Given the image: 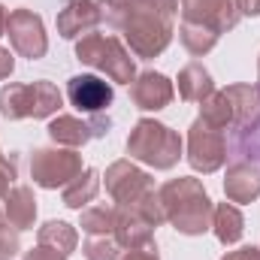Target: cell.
I'll list each match as a JSON object with an SVG mask.
<instances>
[{
  "instance_id": "2e32d148",
  "label": "cell",
  "mask_w": 260,
  "mask_h": 260,
  "mask_svg": "<svg viewBox=\"0 0 260 260\" xmlns=\"http://www.w3.org/2000/svg\"><path fill=\"white\" fill-rule=\"evenodd\" d=\"M154 224H148L139 212H133L130 206H115V242L130 251V248H142V245H151L154 242Z\"/></svg>"
},
{
  "instance_id": "5b68a950",
  "label": "cell",
  "mask_w": 260,
  "mask_h": 260,
  "mask_svg": "<svg viewBox=\"0 0 260 260\" xmlns=\"http://www.w3.org/2000/svg\"><path fill=\"white\" fill-rule=\"evenodd\" d=\"M127 154L130 160H139L151 170H173L185 154V142L179 130L154 118H139L127 136Z\"/></svg>"
},
{
  "instance_id": "603a6c76",
  "label": "cell",
  "mask_w": 260,
  "mask_h": 260,
  "mask_svg": "<svg viewBox=\"0 0 260 260\" xmlns=\"http://www.w3.org/2000/svg\"><path fill=\"white\" fill-rule=\"evenodd\" d=\"M179 40H182V46L194 55V58H203V55H209L215 46H218V40H221V34L215 30V27H209V24H200V21H179Z\"/></svg>"
},
{
  "instance_id": "83f0119b",
  "label": "cell",
  "mask_w": 260,
  "mask_h": 260,
  "mask_svg": "<svg viewBox=\"0 0 260 260\" xmlns=\"http://www.w3.org/2000/svg\"><path fill=\"white\" fill-rule=\"evenodd\" d=\"M18 251H21L18 230L9 221H0V260H12Z\"/></svg>"
},
{
  "instance_id": "1f68e13d",
  "label": "cell",
  "mask_w": 260,
  "mask_h": 260,
  "mask_svg": "<svg viewBox=\"0 0 260 260\" xmlns=\"http://www.w3.org/2000/svg\"><path fill=\"white\" fill-rule=\"evenodd\" d=\"M221 260H260V248H254V245H242V248H236V251H227Z\"/></svg>"
},
{
  "instance_id": "4fadbf2b",
  "label": "cell",
  "mask_w": 260,
  "mask_h": 260,
  "mask_svg": "<svg viewBox=\"0 0 260 260\" xmlns=\"http://www.w3.org/2000/svg\"><path fill=\"white\" fill-rule=\"evenodd\" d=\"M227 103H230V112H233V136H242V133H254L260 127V91L257 85H245V82H236V85H227L221 88Z\"/></svg>"
},
{
  "instance_id": "ac0fdd59",
  "label": "cell",
  "mask_w": 260,
  "mask_h": 260,
  "mask_svg": "<svg viewBox=\"0 0 260 260\" xmlns=\"http://www.w3.org/2000/svg\"><path fill=\"white\" fill-rule=\"evenodd\" d=\"M46 130H49L52 142H55V145H64V148H82L85 142L94 139V121H91V118L82 121V118L64 115V112H58V115L49 121Z\"/></svg>"
},
{
  "instance_id": "44dd1931",
  "label": "cell",
  "mask_w": 260,
  "mask_h": 260,
  "mask_svg": "<svg viewBox=\"0 0 260 260\" xmlns=\"http://www.w3.org/2000/svg\"><path fill=\"white\" fill-rule=\"evenodd\" d=\"M100 173L94 170V167H85L70 185L64 188V194H61V200H64L67 209H76V212H82L94 197H97V191H100Z\"/></svg>"
},
{
  "instance_id": "d590c367",
  "label": "cell",
  "mask_w": 260,
  "mask_h": 260,
  "mask_svg": "<svg viewBox=\"0 0 260 260\" xmlns=\"http://www.w3.org/2000/svg\"><path fill=\"white\" fill-rule=\"evenodd\" d=\"M257 91H260V58H257Z\"/></svg>"
},
{
  "instance_id": "ba28073f",
  "label": "cell",
  "mask_w": 260,
  "mask_h": 260,
  "mask_svg": "<svg viewBox=\"0 0 260 260\" xmlns=\"http://www.w3.org/2000/svg\"><path fill=\"white\" fill-rule=\"evenodd\" d=\"M6 37H9L12 52L21 55V58H27V61H40L49 52V34H46L43 15H37L27 6L9 12V18H6Z\"/></svg>"
},
{
  "instance_id": "6da1fadb",
  "label": "cell",
  "mask_w": 260,
  "mask_h": 260,
  "mask_svg": "<svg viewBox=\"0 0 260 260\" xmlns=\"http://www.w3.org/2000/svg\"><path fill=\"white\" fill-rule=\"evenodd\" d=\"M100 24L124 37V46L133 58L151 61L167 52L176 34L179 0H145V3H121V0H97Z\"/></svg>"
},
{
  "instance_id": "9c48e42d",
  "label": "cell",
  "mask_w": 260,
  "mask_h": 260,
  "mask_svg": "<svg viewBox=\"0 0 260 260\" xmlns=\"http://www.w3.org/2000/svg\"><path fill=\"white\" fill-rule=\"evenodd\" d=\"M103 182H106V194L112 197L115 206H130L139 197H145L148 191H157L154 179L145 170H139L133 160H115V164H109Z\"/></svg>"
},
{
  "instance_id": "ffe728a7",
  "label": "cell",
  "mask_w": 260,
  "mask_h": 260,
  "mask_svg": "<svg viewBox=\"0 0 260 260\" xmlns=\"http://www.w3.org/2000/svg\"><path fill=\"white\" fill-rule=\"evenodd\" d=\"M212 233L221 245H236L245 233V218L236 203H218L212 215Z\"/></svg>"
},
{
  "instance_id": "d6a6232c",
  "label": "cell",
  "mask_w": 260,
  "mask_h": 260,
  "mask_svg": "<svg viewBox=\"0 0 260 260\" xmlns=\"http://www.w3.org/2000/svg\"><path fill=\"white\" fill-rule=\"evenodd\" d=\"M12 70H15V58H12V52L0 46V82H3V79H9V76H12Z\"/></svg>"
},
{
  "instance_id": "f546056e",
  "label": "cell",
  "mask_w": 260,
  "mask_h": 260,
  "mask_svg": "<svg viewBox=\"0 0 260 260\" xmlns=\"http://www.w3.org/2000/svg\"><path fill=\"white\" fill-rule=\"evenodd\" d=\"M118 260H160V254H157V245L151 242V245H142V248H130Z\"/></svg>"
},
{
  "instance_id": "7402d4cb",
  "label": "cell",
  "mask_w": 260,
  "mask_h": 260,
  "mask_svg": "<svg viewBox=\"0 0 260 260\" xmlns=\"http://www.w3.org/2000/svg\"><path fill=\"white\" fill-rule=\"evenodd\" d=\"M37 245H46V248L61 251L64 257H70L79 245V230L67 221H46L37 230Z\"/></svg>"
},
{
  "instance_id": "30bf717a",
  "label": "cell",
  "mask_w": 260,
  "mask_h": 260,
  "mask_svg": "<svg viewBox=\"0 0 260 260\" xmlns=\"http://www.w3.org/2000/svg\"><path fill=\"white\" fill-rule=\"evenodd\" d=\"M67 100L79 112L100 115V112H106L112 106L115 88H112V82H106L100 76H73L67 82Z\"/></svg>"
},
{
  "instance_id": "484cf974",
  "label": "cell",
  "mask_w": 260,
  "mask_h": 260,
  "mask_svg": "<svg viewBox=\"0 0 260 260\" xmlns=\"http://www.w3.org/2000/svg\"><path fill=\"white\" fill-rule=\"evenodd\" d=\"M227 160H251L254 167H260V127L254 133L233 136L227 142Z\"/></svg>"
},
{
  "instance_id": "e575fe53",
  "label": "cell",
  "mask_w": 260,
  "mask_h": 260,
  "mask_svg": "<svg viewBox=\"0 0 260 260\" xmlns=\"http://www.w3.org/2000/svg\"><path fill=\"white\" fill-rule=\"evenodd\" d=\"M6 18H9V12H6V6L0 3V37H6Z\"/></svg>"
},
{
  "instance_id": "4316f807",
  "label": "cell",
  "mask_w": 260,
  "mask_h": 260,
  "mask_svg": "<svg viewBox=\"0 0 260 260\" xmlns=\"http://www.w3.org/2000/svg\"><path fill=\"white\" fill-rule=\"evenodd\" d=\"M85 260H118L121 257V245L115 242V236H88L82 245Z\"/></svg>"
},
{
  "instance_id": "7a4b0ae2",
  "label": "cell",
  "mask_w": 260,
  "mask_h": 260,
  "mask_svg": "<svg viewBox=\"0 0 260 260\" xmlns=\"http://www.w3.org/2000/svg\"><path fill=\"white\" fill-rule=\"evenodd\" d=\"M157 197H160L167 224H173L182 236H203L212 230L215 203L200 179L194 176L170 179L157 188Z\"/></svg>"
},
{
  "instance_id": "d6986e66",
  "label": "cell",
  "mask_w": 260,
  "mask_h": 260,
  "mask_svg": "<svg viewBox=\"0 0 260 260\" xmlns=\"http://www.w3.org/2000/svg\"><path fill=\"white\" fill-rule=\"evenodd\" d=\"M179 97L185 103H203L209 94H215V79L200 61H191L179 70Z\"/></svg>"
},
{
  "instance_id": "d4e9b609",
  "label": "cell",
  "mask_w": 260,
  "mask_h": 260,
  "mask_svg": "<svg viewBox=\"0 0 260 260\" xmlns=\"http://www.w3.org/2000/svg\"><path fill=\"white\" fill-rule=\"evenodd\" d=\"M200 118H206L209 124H215V127H221V130H230L233 112H230V103H227L224 91H215V94H209L200 103Z\"/></svg>"
},
{
  "instance_id": "f1b7e54d",
  "label": "cell",
  "mask_w": 260,
  "mask_h": 260,
  "mask_svg": "<svg viewBox=\"0 0 260 260\" xmlns=\"http://www.w3.org/2000/svg\"><path fill=\"white\" fill-rule=\"evenodd\" d=\"M15 176H18V160L9 154H3L0 151V197L9 194V188H12V182H15Z\"/></svg>"
},
{
  "instance_id": "74e56055",
  "label": "cell",
  "mask_w": 260,
  "mask_h": 260,
  "mask_svg": "<svg viewBox=\"0 0 260 260\" xmlns=\"http://www.w3.org/2000/svg\"><path fill=\"white\" fill-rule=\"evenodd\" d=\"M0 215H3V209H0Z\"/></svg>"
},
{
  "instance_id": "7c38bea8",
  "label": "cell",
  "mask_w": 260,
  "mask_h": 260,
  "mask_svg": "<svg viewBox=\"0 0 260 260\" xmlns=\"http://www.w3.org/2000/svg\"><path fill=\"white\" fill-rule=\"evenodd\" d=\"M179 9H182L185 21L209 24L218 34L233 30L242 18L239 9H236V0H179Z\"/></svg>"
},
{
  "instance_id": "3957f363",
  "label": "cell",
  "mask_w": 260,
  "mask_h": 260,
  "mask_svg": "<svg viewBox=\"0 0 260 260\" xmlns=\"http://www.w3.org/2000/svg\"><path fill=\"white\" fill-rule=\"evenodd\" d=\"M76 61L103 73L112 85H130L139 76L133 52L118 37L100 34V30H91L82 40H76Z\"/></svg>"
},
{
  "instance_id": "8fae6325",
  "label": "cell",
  "mask_w": 260,
  "mask_h": 260,
  "mask_svg": "<svg viewBox=\"0 0 260 260\" xmlns=\"http://www.w3.org/2000/svg\"><path fill=\"white\" fill-rule=\"evenodd\" d=\"M173 97H176V85L164 73L145 70L130 82V100L142 112H160V109H167L173 103Z\"/></svg>"
},
{
  "instance_id": "277c9868",
  "label": "cell",
  "mask_w": 260,
  "mask_h": 260,
  "mask_svg": "<svg viewBox=\"0 0 260 260\" xmlns=\"http://www.w3.org/2000/svg\"><path fill=\"white\" fill-rule=\"evenodd\" d=\"M64 106V94L49 79L34 82H9L0 88V115L6 121L21 118H55Z\"/></svg>"
},
{
  "instance_id": "cb8c5ba5",
  "label": "cell",
  "mask_w": 260,
  "mask_h": 260,
  "mask_svg": "<svg viewBox=\"0 0 260 260\" xmlns=\"http://www.w3.org/2000/svg\"><path fill=\"white\" fill-rule=\"evenodd\" d=\"M79 227L88 236H112V230H115V206H106V203L85 206L79 212Z\"/></svg>"
},
{
  "instance_id": "8d00e7d4",
  "label": "cell",
  "mask_w": 260,
  "mask_h": 260,
  "mask_svg": "<svg viewBox=\"0 0 260 260\" xmlns=\"http://www.w3.org/2000/svg\"><path fill=\"white\" fill-rule=\"evenodd\" d=\"M121 3H145V0H121Z\"/></svg>"
},
{
  "instance_id": "8992f818",
  "label": "cell",
  "mask_w": 260,
  "mask_h": 260,
  "mask_svg": "<svg viewBox=\"0 0 260 260\" xmlns=\"http://www.w3.org/2000/svg\"><path fill=\"white\" fill-rule=\"evenodd\" d=\"M82 170H85L82 154L76 148L49 145V148H34V154H30V179H34V185H40L46 191L67 188Z\"/></svg>"
},
{
  "instance_id": "52a82bcc",
  "label": "cell",
  "mask_w": 260,
  "mask_h": 260,
  "mask_svg": "<svg viewBox=\"0 0 260 260\" xmlns=\"http://www.w3.org/2000/svg\"><path fill=\"white\" fill-rule=\"evenodd\" d=\"M188 164L194 173L212 176L227 164V130L209 124L206 118H194L188 127Z\"/></svg>"
},
{
  "instance_id": "836d02e7",
  "label": "cell",
  "mask_w": 260,
  "mask_h": 260,
  "mask_svg": "<svg viewBox=\"0 0 260 260\" xmlns=\"http://www.w3.org/2000/svg\"><path fill=\"white\" fill-rule=\"evenodd\" d=\"M236 9H239V15L254 18V15H260V0H236Z\"/></svg>"
},
{
  "instance_id": "9a60e30c",
  "label": "cell",
  "mask_w": 260,
  "mask_h": 260,
  "mask_svg": "<svg viewBox=\"0 0 260 260\" xmlns=\"http://www.w3.org/2000/svg\"><path fill=\"white\" fill-rule=\"evenodd\" d=\"M224 194L236 206H248L260 197V167L251 160H230L224 173Z\"/></svg>"
},
{
  "instance_id": "5bb4252c",
  "label": "cell",
  "mask_w": 260,
  "mask_h": 260,
  "mask_svg": "<svg viewBox=\"0 0 260 260\" xmlns=\"http://www.w3.org/2000/svg\"><path fill=\"white\" fill-rule=\"evenodd\" d=\"M55 24H58V34L64 40H82L85 34L97 30L100 6H97V0H64Z\"/></svg>"
},
{
  "instance_id": "e0dca14e",
  "label": "cell",
  "mask_w": 260,
  "mask_h": 260,
  "mask_svg": "<svg viewBox=\"0 0 260 260\" xmlns=\"http://www.w3.org/2000/svg\"><path fill=\"white\" fill-rule=\"evenodd\" d=\"M3 218L21 233V230H34L37 224V197L30 185H12L9 194L3 197Z\"/></svg>"
},
{
  "instance_id": "4dcf8cb0",
  "label": "cell",
  "mask_w": 260,
  "mask_h": 260,
  "mask_svg": "<svg viewBox=\"0 0 260 260\" xmlns=\"http://www.w3.org/2000/svg\"><path fill=\"white\" fill-rule=\"evenodd\" d=\"M21 260H67V257L61 254V251H52V248H46V245H37V248L24 251Z\"/></svg>"
}]
</instances>
